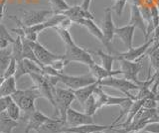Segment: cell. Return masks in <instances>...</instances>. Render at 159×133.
I'll return each instance as SVG.
<instances>
[{
  "label": "cell",
  "mask_w": 159,
  "mask_h": 133,
  "mask_svg": "<svg viewBox=\"0 0 159 133\" xmlns=\"http://www.w3.org/2000/svg\"><path fill=\"white\" fill-rule=\"evenodd\" d=\"M11 97L23 112L31 114L36 110V106H35L36 100L42 96L38 88L33 85L27 90H17L11 95Z\"/></svg>",
  "instance_id": "obj_1"
},
{
  "label": "cell",
  "mask_w": 159,
  "mask_h": 133,
  "mask_svg": "<svg viewBox=\"0 0 159 133\" xmlns=\"http://www.w3.org/2000/svg\"><path fill=\"white\" fill-rule=\"evenodd\" d=\"M75 100H76V96H75L74 91L72 90L56 87V91H55V103H56L55 111H56V115L66 121L67 111L71 107V104Z\"/></svg>",
  "instance_id": "obj_2"
},
{
  "label": "cell",
  "mask_w": 159,
  "mask_h": 133,
  "mask_svg": "<svg viewBox=\"0 0 159 133\" xmlns=\"http://www.w3.org/2000/svg\"><path fill=\"white\" fill-rule=\"evenodd\" d=\"M64 58L66 59V61L69 64L72 62H76L87 65L88 67L93 65V63H96L93 59L91 53L88 50H84V48L78 46L76 43L66 46V53H65Z\"/></svg>",
  "instance_id": "obj_3"
},
{
  "label": "cell",
  "mask_w": 159,
  "mask_h": 133,
  "mask_svg": "<svg viewBox=\"0 0 159 133\" xmlns=\"http://www.w3.org/2000/svg\"><path fill=\"white\" fill-rule=\"evenodd\" d=\"M99 85L102 86H107V87H111V88H116V90L123 92L125 96L131 97L134 100H136L135 96H132L130 95L131 91H138L140 86H137L136 83H134L131 81H128L126 78H117L114 77H111L107 78H104V80L99 81Z\"/></svg>",
  "instance_id": "obj_4"
},
{
  "label": "cell",
  "mask_w": 159,
  "mask_h": 133,
  "mask_svg": "<svg viewBox=\"0 0 159 133\" xmlns=\"http://www.w3.org/2000/svg\"><path fill=\"white\" fill-rule=\"evenodd\" d=\"M58 78H59V82H62L63 85H65L68 88L72 91L87 86L89 85H92V83L98 82L91 73L83 75V76H70V75H65L64 73H60L58 75Z\"/></svg>",
  "instance_id": "obj_5"
},
{
  "label": "cell",
  "mask_w": 159,
  "mask_h": 133,
  "mask_svg": "<svg viewBox=\"0 0 159 133\" xmlns=\"http://www.w3.org/2000/svg\"><path fill=\"white\" fill-rule=\"evenodd\" d=\"M116 60L120 63V71L121 75H123L124 78L128 81H131L137 86H141L144 85L145 81H139L138 80V73H140V70L142 68V64L137 61H128L125 59L116 58Z\"/></svg>",
  "instance_id": "obj_6"
},
{
  "label": "cell",
  "mask_w": 159,
  "mask_h": 133,
  "mask_svg": "<svg viewBox=\"0 0 159 133\" xmlns=\"http://www.w3.org/2000/svg\"><path fill=\"white\" fill-rule=\"evenodd\" d=\"M52 10L43 9V10H29L23 11V18L21 20L22 25L29 27L37 24L43 23L53 15Z\"/></svg>",
  "instance_id": "obj_7"
},
{
  "label": "cell",
  "mask_w": 159,
  "mask_h": 133,
  "mask_svg": "<svg viewBox=\"0 0 159 133\" xmlns=\"http://www.w3.org/2000/svg\"><path fill=\"white\" fill-rule=\"evenodd\" d=\"M154 43V39L153 37L151 39L147 40L144 44L142 45L135 47V48H130L128 49L126 52H123V53H114L113 55L116 56V58H121V59H125V60L128 61H137L139 58H141L143 55H145L147 53V51L149 50Z\"/></svg>",
  "instance_id": "obj_8"
},
{
  "label": "cell",
  "mask_w": 159,
  "mask_h": 133,
  "mask_svg": "<svg viewBox=\"0 0 159 133\" xmlns=\"http://www.w3.org/2000/svg\"><path fill=\"white\" fill-rule=\"evenodd\" d=\"M66 123L68 127H75L84 124L94 123L93 116L88 115L84 112H80L74 108L70 107L66 114Z\"/></svg>",
  "instance_id": "obj_9"
},
{
  "label": "cell",
  "mask_w": 159,
  "mask_h": 133,
  "mask_svg": "<svg viewBox=\"0 0 159 133\" xmlns=\"http://www.w3.org/2000/svg\"><path fill=\"white\" fill-rule=\"evenodd\" d=\"M30 45H31L35 53V56L38 59V61L41 63L42 66H50L55 60H57L60 57V55H56V54L50 52L47 48H45L38 41L30 42Z\"/></svg>",
  "instance_id": "obj_10"
},
{
  "label": "cell",
  "mask_w": 159,
  "mask_h": 133,
  "mask_svg": "<svg viewBox=\"0 0 159 133\" xmlns=\"http://www.w3.org/2000/svg\"><path fill=\"white\" fill-rule=\"evenodd\" d=\"M44 73L41 66H39L33 61H30L28 59H22L21 61L17 62V71L15 73V78L16 81L19 80L23 76L30 75V73Z\"/></svg>",
  "instance_id": "obj_11"
},
{
  "label": "cell",
  "mask_w": 159,
  "mask_h": 133,
  "mask_svg": "<svg viewBox=\"0 0 159 133\" xmlns=\"http://www.w3.org/2000/svg\"><path fill=\"white\" fill-rule=\"evenodd\" d=\"M62 14L65 16L71 19L73 23L79 24L81 23L84 19H93L94 20V17L93 14L89 12V10H86L84 9L81 5H75V6H70L68 10L64 11Z\"/></svg>",
  "instance_id": "obj_12"
},
{
  "label": "cell",
  "mask_w": 159,
  "mask_h": 133,
  "mask_svg": "<svg viewBox=\"0 0 159 133\" xmlns=\"http://www.w3.org/2000/svg\"><path fill=\"white\" fill-rule=\"evenodd\" d=\"M129 25H132L135 28L140 29L141 32L143 33L145 40L147 41V24L144 21V19L139 10V6L136 4H131L130 6V18H129Z\"/></svg>",
  "instance_id": "obj_13"
},
{
  "label": "cell",
  "mask_w": 159,
  "mask_h": 133,
  "mask_svg": "<svg viewBox=\"0 0 159 133\" xmlns=\"http://www.w3.org/2000/svg\"><path fill=\"white\" fill-rule=\"evenodd\" d=\"M80 25L84 26L89 31V33L91 34V35H93L94 38H97L103 46H106L109 50V54H112L111 49V45L107 42L106 38H104V36H103V33L102 31V29L99 28L96 23H94V21L93 20V19H84V20L80 23Z\"/></svg>",
  "instance_id": "obj_14"
},
{
  "label": "cell",
  "mask_w": 159,
  "mask_h": 133,
  "mask_svg": "<svg viewBox=\"0 0 159 133\" xmlns=\"http://www.w3.org/2000/svg\"><path fill=\"white\" fill-rule=\"evenodd\" d=\"M134 31H135V27L132 25H127L121 26V27H116L114 29V36H116L121 40L123 45L128 49L132 48L133 44V36H134Z\"/></svg>",
  "instance_id": "obj_15"
},
{
  "label": "cell",
  "mask_w": 159,
  "mask_h": 133,
  "mask_svg": "<svg viewBox=\"0 0 159 133\" xmlns=\"http://www.w3.org/2000/svg\"><path fill=\"white\" fill-rule=\"evenodd\" d=\"M114 29H116V26H114L112 19V10L111 8H106L104 9V18L102 21V31L108 44H111L114 37Z\"/></svg>",
  "instance_id": "obj_16"
},
{
  "label": "cell",
  "mask_w": 159,
  "mask_h": 133,
  "mask_svg": "<svg viewBox=\"0 0 159 133\" xmlns=\"http://www.w3.org/2000/svg\"><path fill=\"white\" fill-rule=\"evenodd\" d=\"M49 119H50L49 116L45 115L44 113H42L39 110H35L28 116V122L26 125V129H25V133H29L31 131H37Z\"/></svg>",
  "instance_id": "obj_17"
},
{
  "label": "cell",
  "mask_w": 159,
  "mask_h": 133,
  "mask_svg": "<svg viewBox=\"0 0 159 133\" xmlns=\"http://www.w3.org/2000/svg\"><path fill=\"white\" fill-rule=\"evenodd\" d=\"M67 127V123L61 118H51L36 131L37 133H61L64 128Z\"/></svg>",
  "instance_id": "obj_18"
},
{
  "label": "cell",
  "mask_w": 159,
  "mask_h": 133,
  "mask_svg": "<svg viewBox=\"0 0 159 133\" xmlns=\"http://www.w3.org/2000/svg\"><path fill=\"white\" fill-rule=\"evenodd\" d=\"M113 125H98L96 123H91V124H84L75 127H65L64 130L67 133H93L97 131H104L107 129H113Z\"/></svg>",
  "instance_id": "obj_19"
},
{
  "label": "cell",
  "mask_w": 159,
  "mask_h": 133,
  "mask_svg": "<svg viewBox=\"0 0 159 133\" xmlns=\"http://www.w3.org/2000/svg\"><path fill=\"white\" fill-rule=\"evenodd\" d=\"M89 73H91L97 81H102V80H104V78H107L111 77H116L118 75H121L120 70L107 71L102 66L98 65L97 63H93V65L89 67Z\"/></svg>",
  "instance_id": "obj_20"
},
{
  "label": "cell",
  "mask_w": 159,
  "mask_h": 133,
  "mask_svg": "<svg viewBox=\"0 0 159 133\" xmlns=\"http://www.w3.org/2000/svg\"><path fill=\"white\" fill-rule=\"evenodd\" d=\"M99 86V81L92 83V85H89L87 86H84L81 88H78V90H75L74 95L76 96V100L81 103L82 105H84V103L86 102V100L91 96L93 93L96 91V88Z\"/></svg>",
  "instance_id": "obj_21"
},
{
  "label": "cell",
  "mask_w": 159,
  "mask_h": 133,
  "mask_svg": "<svg viewBox=\"0 0 159 133\" xmlns=\"http://www.w3.org/2000/svg\"><path fill=\"white\" fill-rule=\"evenodd\" d=\"M16 91L17 87H16V78H15V77L4 78V81L0 85V97L11 96Z\"/></svg>",
  "instance_id": "obj_22"
},
{
  "label": "cell",
  "mask_w": 159,
  "mask_h": 133,
  "mask_svg": "<svg viewBox=\"0 0 159 133\" xmlns=\"http://www.w3.org/2000/svg\"><path fill=\"white\" fill-rule=\"evenodd\" d=\"M18 126V121H14L10 118L6 111L0 113V131L3 133H11Z\"/></svg>",
  "instance_id": "obj_23"
},
{
  "label": "cell",
  "mask_w": 159,
  "mask_h": 133,
  "mask_svg": "<svg viewBox=\"0 0 159 133\" xmlns=\"http://www.w3.org/2000/svg\"><path fill=\"white\" fill-rule=\"evenodd\" d=\"M12 59V47L0 49V77H3V73L8 67Z\"/></svg>",
  "instance_id": "obj_24"
},
{
  "label": "cell",
  "mask_w": 159,
  "mask_h": 133,
  "mask_svg": "<svg viewBox=\"0 0 159 133\" xmlns=\"http://www.w3.org/2000/svg\"><path fill=\"white\" fill-rule=\"evenodd\" d=\"M93 54L98 55L102 60V66L107 71H112L113 62L116 60V57L112 54H107L102 50H98L96 52H93Z\"/></svg>",
  "instance_id": "obj_25"
},
{
  "label": "cell",
  "mask_w": 159,
  "mask_h": 133,
  "mask_svg": "<svg viewBox=\"0 0 159 133\" xmlns=\"http://www.w3.org/2000/svg\"><path fill=\"white\" fill-rule=\"evenodd\" d=\"M15 39L10 35V33L3 24H0V49L7 48L12 45Z\"/></svg>",
  "instance_id": "obj_26"
},
{
  "label": "cell",
  "mask_w": 159,
  "mask_h": 133,
  "mask_svg": "<svg viewBox=\"0 0 159 133\" xmlns=\"http://www.w3.org/2000/svg\"><path fill=\"white\" fill-rule=\"evenodd\" d=\"M22 50H23V41L20 36H17L12 44V57L17 62L22 60Z\"/></svg>",
  "instance_id": "obj_27"
},
{
  "label": "cell",
  "mask_w": 159,
  "mask_h": 133,
  "mask_svg": "<svg viewBox=\"0 0 159 133\" xmlns=\"http://www.w3.org/2000/svg\"><path fill=\"white\" fill-rule=\"evenodd\" d=\"M83 107H84V113H87L88 115L93 116L96 114L97 111L98 110V108L97 100H96V97L93 95V93L86 100V102L84 103Z\"/></svg>",
  "instance_id": "obj_28"
},
{
  "label": "cell",
  "mask_w": 159,
  "mask_h": 133,
  "mask_svg": "<svg viewBox=\"0 0 159 133\" xmlns=\"http://www.w3.org/2000/svg\"><path fill=\"white\" fill-rule=\"evenodd\" d=\"M49 2L51 4V10L54 14H62L70 8L66 0H49Z\"/></svg>",
  "instance_id": "obj_29"
},
{
  "label": "cell",
  "mask_w": 159,
  "mask_h": 133,
  "mask_svg": "<svg viewBox=\"0 0 159 133\" xmlns=\"http://www.w3.org/2000/svg\"><path fill=\"white\" fill-rule=\"evenodd\" d=\"M6 113L7 115L11 118L12 120L14 121H18L20 119V115H21V109H20V107L18 106V104L16 102H15L13 100L10 101L9 105L7 106L6 108Z\"/></svg>",
  "instance_id": "obj_30"
},
{
  "label": "cell",
  "mask_w": 159,
  "mask_h": 133,
  "mask_svg": "<svg viewBox=\"0 0 159 133\" xmlns=\"http://www.w3.org/2000/svg\"><path fill=\"white\" fill-rule=\"evenodd\" d=\"M53 29L56 30V32L58 33V35L60 36V38H61L62 41L64 42L65 46L72 45V44L75 43L72 35L70 34V31L67 30V29H63V28H60V27H55Z\"/></svg>",
  "instance_id": "obj_31"
},
{
  "label": "cell",
  "mask_w": 159,
  "mask_h": 133,
  "mask_svg": "<svg viewBox=\"0 0 159 133\" xmlns=\"http://www.w3.org/2000/svg\"><path fill=\"white\" fill-rule=\"evenodd\" d=\"M134 100H132V98H129V100H127L126 101H124L123 103H121L120 105H119V107H120V113H119L118 117H116V119H114L112 125L114 126L116 124V123L121 119V118L124 117V115H127V113L129 111V109H130V107L132 105Z\"/></svg>",
  "instance_id": "obj_32"
},
{
  "label": "cell",
  "mask_w": 159,
  "mask_h": 133,
  "mask_svg": "<svg viewBox=\"0 0 159 133\" xmlns=\"http://www.w3.org/2000/svg\"><path fill=\"white\" fill-rule=\"evenodd\" d=\"M131 97H128V96H113V95H107V100H106V104L104 106H113V105H117L119 106L123 103L124 101H126L127 100ZM133 100V98H132Z\"/></svg>",
  "instance_id": "obj_33"
},
{
  "label": "cell",
  "mask_w": 159,
  "mask_h": 133,
  "mask_svg": "<svg viewBox=\"0 0 159 133\" xmlns=\"http://www.w3.org/2000/svg\"><path fill=\"white\" fill-rule=\"evenodd\" d=\"M147 54L149 56V61H150V69L152 68L155 71L159 70V48Z\"/></svg>",
  "instance_id": "obj_34"
},
{
  "label": "cell",
  "mask_w": 159,
  "mask_h": 133,
  "mask_svg": "<svg viewBox=\"0 0 159 133\" xmlns=\"http://www.w3.org/2000/svg\"><path fill=\"white\" fill-rule=\"evenodd\" d=\"M16 71H17V61L12 57L8 67L6 68V70H5V72L3 73V78H7L10 77H14L15 73H16Z\"/></svg>",
  "instance_id": "obj_35"
},
{
  "label": "cell",
  "mask_w": 159,
  "mask_h": 133,
  "mask_svg": "<svg viewBox=\"0 0 159 133\" xmlns=\"http://www.w3.org/2000/svg\"><path fill=\"white\" fill-rule=\"evenodd\" d=\"M68 64H69V63L66 61V59L64 58V55H63V56H60V57L57 59V60H55L50 66H52L53 69H55V70H56L57 72H59V73H63L65 67H66V66L68 65Z\"/></svg>",
  "instance_id": "obj_36"
},
{
  "label": "cell",
  "mask_w": 159,
  "mask_h": 133,
  "mask_svg": "<svg viewBox=\"0 0 159 133\" xmlns=\"http://www.w3.org/2000/svg\"><path fill=\"white\" fill-rule=\"evenodd\" d=\"M126 2H127V0H116V4L111 7V10L116 12L118 16H121Z\"/></svg>",
  "instance_id": "obj_37"
},
{
  "label": "cell",
  "mask_w": 159,
  "mask_h": 133,
  "mask_svg": "<svg viewBox=\"0 0 159 133\" xmlns=\"http://www.w3.org/2000/svg\"><path fill=\"white\" fill-rule=\"evenodd\" d=\"M157 104H158V101L155 100V98L149 96V97H146L143 100L142 107L146 108V109H154V108L157 107Z\"/></svg>",
  "instance_id": "obj_38"
},
{
  "label": "cell",
  "mask_w": 159,
  "mask_h": 133,
  "mask_svg": "<svg viewBox=\"0 0 159 133\" xmlns=\"http://www.w3.org/2000/svg\"><path fill=\"white\" fill-rule=\"evenodd\" d=\"M144 131H148L151 133H159V121L150 122L143 128Z\"/></svg>",
  "instance_id": "obj_39"
},
{
  "label": "cell",
  "mask_w": 159,
  "mask_h": 133,
  "mask_svg": "<svg viewBox=\"0 0 159 133\" xmlns=\"http://www.w3.org/2000/svg\"><path fill=\"white\" fill-rule=\"evenodd\" d=\"M12 100L11 96H6V97H0V113L6 110L7 106L9 105L10 101Z\"/></svg>",
  "instance_id": "obj_40"
},
{
  "label": "cell",
  "mask_w": 159,
  "mask_h": 133,
  "mask_svg": "<svg viewBox=\"0 0 159 133\" xmlns=\"http://www.w3.org/2000/svg\"><path fill=\"white\" fill-rule=\"evenodd\" d=\"M7 0H0V24H2V19L4 16V10L6 6Z\"/></svg>",
  "instance_id": "obj_41"
},
{
  "label": "cell",
  "mask_w": 159,
  "mask_h": 133,
  "mask_svg": "<svg viewBox=\"0 0 159 133\" xmlns=\"http://www.w3.org/2000/svg\"><path fill=\"white\" fill-rule=\"evenodd\" d=\"M91 3H92V0H83L81 6L84 9H86V10H89V7H91Z\"/></svg>",
  "instance_id": "obj_42"
},
{
  "label": "cell",
  "mask_w": 159,
  "mask_h": 133,
  "mask_svg": "<svg viewBox=\"0 0 159 133\" xmlns=\"http://www.w3.org/2000/svg\"><path fill=\"white\" fill-rule=\"evenodd\" d=\"M157 48H159V39H158V41L156 42V43H154L153 45L149 48V50L147 51V53H149V52H151V51H153V50H155V49H157Z\"/></svg>",
  "instance_id": "obj_43"
},
{
  "label": "cell",
  "mask_w": 159,
  "mask_h": 133,
  "mask_svg": "<svg viewBox=\"0 0 159 133\" xmlns=\"http://www.w3.org/2000/svg\"><path fill=\"white\" fill-rule=\"evenodd\" d=\"M128 133H151V132L144 131V130H139V131H132V132H128Z\"/></svg>",
  "instance_id": "obj_44"
},
{
  "label": "cell",
  "mask_w": 159,
  "mask_h": 133,
  "mask_svg": "<svg viewBox=\"0 0 159 133\" xmlns=\"http://www.w3.org/2000/svg\"><path fill=\"white\" fill-rule=\"evenodd\" d=\"M156 111H157V118H158V121H159V102H158L157 107H156Z\"/></svg>",
  "instance_id": "obj_45"
},
{
  "label": "cell",
  "mask_w": 159,
  "mask_h": 133,
  "mask_svg": "<svg viewBox=\"0 0 159 133\" xmlns=\"http://www.w3.org/2000/svg\"><path fill=\"white\" fill-rule=\"evenodd\" d=\"M155 4H156V6L159 8V0H155Z\"/></svg>",
  "instance_id": "obj_46"
},
{
  "label": "cell",
  "mask_w": 159,
  "mask_h": 133,
  "mask_svg": "<svg viewBox=\"0 0 159 133\" xmlns=\"http://www.w3.org/2000/svg\"><path fill=\"white\" fill-rule=\"evenodd\" d=\"M93 133H104L103 131H97V132H93Z\"/></svg>",
  "instance_id": "obj_47"
},
{
  "label": "cell",
  "mask_w": 159,
  "mask_h": 133,
  "mask_svg": "<svg viewBox=\"0 0 159 133\" xmlns=\"http://www.w3.org/2000/svg\"><path fill=\"white\" fill-rule=\"evenodd\" d=\"M156 29H157V30H158V31H159V25H158V26H157V27H156Z\"/></svg>",
  "instance_id": "obj_48"
},
{
  "label": "cell",
  "mask_w": 159,
  "mask_h": 133,
  "mask_svg": "<svg viewBox=\"0 0 159 133\" xmlns=\"http://www.w3.org/2000/svg\"><path fill=\"white\" fill-rule=\"evenodd\" d=\"M61 133H67V132H65V131H63V132H61Z\"/></svg>",
  "instance_id": "obj_49"
},
{
  "label": "cell",
  "mask_w": 159,
  "mask_h": 133,
  "mask_svg": "<svg viewBox=\"0 0 159 133\" xmlns=\"http://www.w3.org/2000/svg\"><path fill=\"white\" fill-rule=\"evenodd\" d=\"M0 133H3V132H1V131H0Z\"/></svg>",
  "instance_id": "obj_50"
},
{
  "label": "cell",
  "mask_w": 159,
  "mask_h": 133,
  "mask_svg": "<svg viewBox=\"0 0 159 133\" xmlns=\"http://www.w3.org/2000/svg\"></svg>",
  "instance_id": "obj_51"
}]
</instances>
